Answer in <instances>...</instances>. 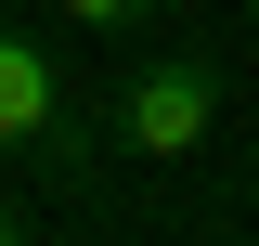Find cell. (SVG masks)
<instances>
[{
    "label": "cell",
    "instance_id": "6da1fadb",
    "mask_svg": "<svg viewBox=\"0 0 259 246\" xmlns=\"http://www.w3.org/2000/svg\"><path fill=\"white\" fill-rule=\"evenodd\" d=\"M207 117H221V78H207L194 52L143 65V78L117 91V143H130V155H194V143H207Z\"/></svg>",
    "mask_w": 259,
    "mask_h": 246
},
{
    "label": "cell",
    "instance_id": "7a4b0ae2",
    "mask_svg": "<svg viewBox=\"0 0 259 246\" xmlns=\"http://www.w3.org/2000/svg\"><path fill=\"white\" fill-rule=\"evenodd\" d=\"M26 143H65V65L26 26H0V155H26Z\"/></svg>",
    "mask_w": 259,
    "mask_h": 246
},
{
    "label": "cell",
    "instance_id": "3957f363",
    "mask_svg": "<svg viewBox=\"0 0 259 246\" xmlns=\"http://www.w3.org/2000/svg\"><path fill=\"white\" fill-rule=\"evenodd\" d=\"M65 26H143V13H156V0H52Z\"/></svg>",
    "mask_w": 259,
    "mask_h": 246
},
{
    "label": "cell",
    "instance_id": "277c9868",
    "mask_svg": "<svg viewBox=\"0 0 259 246\" xmlns=\"http://www.w3.org/2000/svg\"><path fill=\"white\" fill-rule=\"evenodd\" d=\"M246 13H259V0H246Z\"/></svg>",
    "mask_w": 259,
    "mask_h": 246
}]
</instances>
